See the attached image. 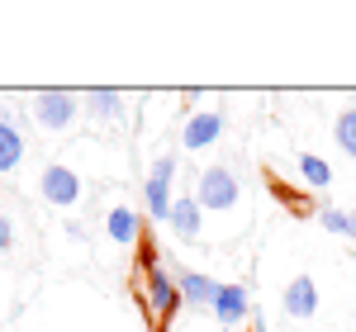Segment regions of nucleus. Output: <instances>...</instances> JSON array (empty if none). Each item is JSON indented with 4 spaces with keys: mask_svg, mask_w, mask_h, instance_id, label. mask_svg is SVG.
I'll return each instance as SVG.
<instances>
[{
    "mask_svg": "<svg viewBox=\"0 0 356 332\" xmlns=\"http://www.w3.org/2000/svg\"><path fill=\"white\" fill-rule=\"evenodd\" d=\"M280 308H285L290 318H314V313H318V285H314V276L290 280L285 294H280Z\"/></svg>",
    "mask_w": 356,
    "mask_h": 332,
    "instance_id": "6e6552de",
    "label": "nucleus"
},
{
    "mask_svg": "<svg viewBox=\"0 0 356 332\" xmlns=\"http://www.w3.org/2000/svg\"><path fill=\"white\" fill-rule=\"evenodd\" d=\"M38 190H43V199H48V204H57V209H67V204H76V199H81V176H76L72 166L53 162L48 171H43Z\"/></svg>",
    "mask_w": 356,
    "mask_h": 332,
    "instance_id": "39448f33",
    "label": "nucleus"
},
{
    "mask_svg": "<svg viewBox=\"0 0 356 332\" xmlns=\"http://www.w3.org/2000/svg\"><path fill=\"white\" fill-rule=\"evenodd\" d=\"M10 247H15V223L0 214V251H10Z\"/></svg>",
    "mask_w": 356,
    "mask_h": 332,
    "instance_id": "f3484780",
    "label": "nucleus"
},
{
    "mask_svg": "<svg viewBox=\"0 0 356 332\" xmlns=\"http://www.w3.org/2000/svg\"><path fill=\"white\" fill-rule=\"evenodd\" d=\"M332 133H337V147H342L347 157H356V110H342V114H337Z\"/></svg>",
    "mask_w": 356,
    "mask_h": 332,
    "instance_id": "2eb2a0df",
    "label": "nucleus"
},
{
    "mask_svg": "<svg viewBox=\"0 0 356 332\" xmlns=\"http://www.w3.org/2000/svg\"><path fill=\"white\" fill-rule=\"evenodd\" d=\"M86 100L95 105V114H105V119H110V114H119V105H124V100H119V90H90Z\"/></svg>",
    "mask_w": 356,
    "mask_h": 332,
    "instance_id": "dca6fc26",
    "label": "nucleus"
},
{
    "mask_svg": "<svg viewBox=\"0 0 356 332\" xmlns=\"http://www.w3.org/2000/svg\"><path fill=\"white\" fill-rule=\"evenodd\" d=\"M76 105H81V100H76L72 90H38V95H33V119H38L48 133H62V128L81 114Z\"/></svg>",
    "mask_w": 356,
    "mask_h": 332,
    "instance_id": "7ed1b4c3",
    "label": "nucleus"
},
{
    "mask_svg": "<svg viewBox=\"0 0 356 332\" xmlns=\"http://www.w3.org/2000/svg\"><path fill=\"white\" fill-rule=\"evenodd\" d=\"M171 233H176V238H181V242H195V238H200V199H195V194H186V199H176V204H171Z\"/></svg>",
    "mask_w": 356,
    "mask_h": 332,
    "instance_id": "9d476101",
    "label": "nucleus"
},
{
    "mask_svg": "<svg viewBox=\"0 0 356 332\" xmlns=\"http://www.w3.org/2000/svg\"><path fill=\"white\" fill-rule=\"evenodd\" d=\"M318 223L328 228V233H337V238H352L356 242V209H318Z\"/></svg>",
    "mask_w": 356,
    "mask_h": 332,
    "instance_id": "ddd939ff",
    "label": "nucleus"
},
{
    "mask_svg": "<svg viewBox=\"0 0 356 332\" xmlns=\"http://www.w3.org/2000/svg\"><path fill=\"white\" fill-rule=\"evenodd\" d=\"M195 199H200V209L228 214V209L243 199L238 171H233V166H204V171H200V181H195Z\"/></svg>",
    "mask_w": 356,
    "mask_h": 332,
    "instance_id": "f03ea898",
    "label": "nucleus"
},
{
    "mask_svg": "<svg viewBox=\"0 0 356 332\" xmlns=\"http://www.w3.org/2000/svg\"><path fill=\"white\" fill-rule=\"evenodd\" d=\"M223 332H238V328H223Z\"/></svg>",
    "mask_w": 356,
    "mask_h": 332,
    "instance_id": "a211bd4d",
    "label": "nucleus"
},
{
    "mask_svg": "<svg viewBox=\"0 0 356 332\" xmlns=\"http://www.w3.org/2000/svg\"><path fill=\"white\" fill-rule=\"evenodd\" d=\"M171 176H176V157L171 152H162L157 162H152V176H147V185H143V194H147V214L157 223H166L171 219Z\"/></svg>",
    "mask_w": 356,
    "mask_h": 332,
    "instance_id": "20e7f679",
    "label": "nucleus"
},
{
    "mask_svg": "<svg viewBox=\"0 0 356 332\" xmlns=\"http://www.w3.org/2000/svg\"><path fill=\"white\" fill-rule=\"evenodd\" d=\"M105 233H110V242H119V247L138 242V214L129 209V204H114L110 219H105Z\"/></svg>",
    "mask_w": 356,
    "mask_h": 332,
    "instance_id": "9b49d317",
    "label": "nucleus"
},
{
    "mask_svg": "<svg viewBox=\"0 0 356 332\" xmlns=\"http://www.w3.org/2000/svg\"><path fill=\"white\" fill-rule=\"evenodd\" d=\"M257 332H271V328H257Z\"/></svg>",
    "mask_w": 356,
    "mask_h": 332,
    "instance_id": "6ab92c4d",
    "label": "nucleus"
},
{
    "mask_svg": "<svg viewBox=\"0 0 356 332\" xmlns=\"http://www.w3.org/2000/svg\"><path fill=\"white\" fill-rule=\"evenodd\" d=\"M138 271H143V304H147V313H152L157 323H166L176 308L186 304V299H181L176 276H166V266H162V256H157L152 242H143V247H138Z\"/></svg>",
    "mask_w": 356,
    "mask_h": 332,
    "instance_id": "f257e3e1",
    "label": "nucleus"
},
{
    "mask_svg": "<svg viewBox=\"0 0 356 332\" xmlns=\"http://www.w3.org/2000/svg\"><path fill=\"white\" fill-rule=\"evenodd\" d=\"M209 313L219 318L223 328H243L247 318H252V294H247V285H219V299H214Z\"/></svg>",
    "mask_w": 356,
    "mask_h": 332,
    "instance_id": "423d86ee",
    "label": "nucleus"
},
{
    "mask_svg": "<svg viewBox=\"0 0 356 332\" xmlns=\"http://www.w3.org/2000/svg\"><path fill=\"white\" fill-rule=\"evenodd\" d=\"M176 285H181V299L195 308H214V299H219V280L200 276V271H176Z\"/></svg>",
    "mask_w": 356,
    "mask_h": 332,
    "instance_id": "1a4fd4ad",
    "label": "nucleus"
},
{
    "mask_svg": "<svg viewBox=\"0 0 356 332\" xmlns=\"http://www.w3.org/2000/svg\"><path fill=\"white\" fill-rule=\"evenodd\" d=\"M19 162H24V138H19V128L10 119H0V176L15 171Z\"/></svg>",
    "mask_w": 356,
    "mask_h": 332,
    "instance_id": "f8f14e48",
    "label": "nucleus"
},
{
    "mask_svg": "<svg viewBox=\"0 0 356 332\" xmlns=\"http://www.w3.org/2000/svg\"><path fill=\"white\" fill-rule=\"evenodd\" d=\"M300 171H304V181L314 185V190H323V185H332V171L323 157H314V152H304L300 157Z\"/></svg>",
    "mask_w": 356,
    "mask_h": 332,
    "instance_id": "4468645a",
    "label": "nucleus"
},
{
    "mask_svg": "<svg viewBox=\"0 0 356 332\" xmlns=\"http://www.w3.org/2000/svg\"><path fill=\"white\" fill-rule=\"evenodd\" d=\"M219 133H223V114L219 110H195L191 119H186V128H181V147H191V152L214 147Z\"/></svg>",
    "mask_w": 356,
    "mask_h": 332,
    "instance_id": "0eeeda50",
    "label": "nucleus"
}]
</instances>
